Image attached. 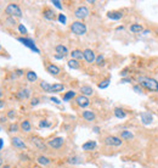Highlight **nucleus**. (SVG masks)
Here are the masks:
<instances>
[{"instance_id":"a878e982","label":"nucleus","mask_w":158,"mask_h":168,"mask_svg":"<svg viewBox=\"0 0 158 168\" xmlns=\"http://www.w3.org/2000/svg\"><path fill=\"white\" fill-rule=\"evenodd\" d=\"M76 96V93L74 91H67L66 94H65V96H63V101H68V100H71L72 97H74Z\"/></svg>"},{"instance_id":"8fccbe9b","label":"nucleus","mask_w":158,"mask_h":168,"mask_svg":"<svg viewBox=\"0 0 158 168\" xmlns=\"http://www.w3.org/2000/svg\"><path fill=\"white\" fill-rule=\"evenodd\" d=\"M9 22H11V23H12V24H15V21H12V20H11V18H9Z\"/></svg>"},{"instance_id":"aec40b11","label":"nucleus","mask_w":158,"mask_h":168,"mask_svg":"<svg viewBox=\"0 0 158 168\" xmlns=\"http://www.w3.org/2000/svg\"><path fill=\"white\" fill-rule=\"evenodd\" d=\"M26 77H27L28 82H36V81H37V78H38L37 73H36V72H33V71H28V72H27V74H26Z\"/></svg>"},{"instance_id":"b1692460","label":"nucleus","mask_w":158,"mask_h":168,"mask_svg":"<svg viewBox=\"0 0 158 168\" xmlns=\"http://www.w3.org/2000/svg\"><path fill=\"white\" fill-rule=\"evenodd\" d=\"M114 116H116L117 118H124V117L126 116V113L124 112V110L117 107V109H114Z\"/></svg>"},{"instance_id":"6e6d98bb","label":"nucleus","mask_w":158,"mask_h":168,"mask_svg":"<svg viewBox=\"0 0 158 168\" xmlns=\"http://www.w3.org/2000/svg\"><path fill=\"white\" fill-rule=\"evenodd\" d=\"M0 50H2V45H0Z\"/></svg>"},{"instance_id":"de8ad7c7","label":"nucleus","mask_w":158,"mask_h":168,"mask_svg":"<svg viewBox=\"0 0 158 168\" xmlns=\"http://www.w3.org/2000/svg\"><path fill=\"white\" fill-rule=\"evenodd\" d=\"M94 132H95V133H99V132H100L99 127H95V128H94Z\"/></svg>"},{"instance_id":"393cba45","label":"nucleus","mask_w":158,"mask_h":168,"mask_svg":"<svg viewBox=\"0 0 158 168\" xmlns=\"http://www.w3.org/2000/svg\"><path fill=\"white\" fill-rule=\"evenodd\" d=\"M68 67H71V68H73V70H78L79 68V62L77 61V60H70L68 61Z\"/></svg>"},{"instance_id":"a211bd4d","label":"nucleus","mask_w":158,"mask_h":168,"mask_svg":"<svg viewBox=\"0 0 158 168\" xmlns=\"http://www.w3.org/2000/svg\"><path fill=\"white\" fill-rule=\"evenodd\" d=\"M122 16H123V15H122L120 12H118V11H111V12L107 14V17L111 18V20H120Z\"/></svg>"},{"instance_id":"c756f323","label":"nucleus","mask_w":158,"mask_h":168,"mask_svg":"<svg viewBox=\"0 0 158 168\" xmlns=\"http://www.w3.org/2000/svg\"><path fill=\"white\" fill-rule=\"evenodd\" d=\"M122 138L123 139H133V134L128 130H124V132H122Z\"/></svg>"},{"instance_id":"9b49d317","label":"nucleus","mask_w":158,"mask_h":168,"mask_svg":"<svg viewBox=\"0 0 158 168\" xmlns=\"http://www.w3.org/2000/svg\"><path fill=\"white\" fill-rule=\"evenodd\" d=\"M32 141H33L34 144H36V146L39 149V150H46V145L44 144V141L42 140V139H39V138H32Z\"/></svg>"},{"instance_id":"5fc2aeb1","label":"nucleus","mask_w":158,"mask_h":168,"mask_svg":"<svg viewBox=\"0 0 158 168\" xmlns=\"http://www.w3.org/2000/svg\"><path fill=\"white\" fill-rule=\"evenodd\" d=\"M0 96H2V91H0Z\"/></svg>"},{"instance_id":"423d86ee","label":"nucleus","mask_w":158,"mask_h":168,"mask_svg":"<svg viewBox=\"0 0 158 168\" xmlns=\"http://www.w3.org/2000/svg\"><path fill=\"white\" fill-rule=\"evenodd\" d=\"M105 143H106L107 145H110V146H119V145H122V140H120L119 138L112 137V135L107 137V138L105 139Z\"/></svg>"},{"instance_id":"4d7b16f0","label":"nucleus","mask_w":158,"mask_h":168,"mask_svg":"<svg viewBox=\"0 0 158 168\" xmlns=\"http://www.w3.org/2000/svg\"><path fill=\"white\" fill-rule=\"evenodd\" d=\"M157 33H158V29H157Z\"/></svg>"},{"instance_id":"f257e3e1","label":"nucleus","mask_w":158,"mask_h":168,"mask_svg":"<svg viewBox=\"0 0 158 168\" xmlns=\"http://www.w3.org/2000/svg\"><path fill=\"white\" fill-rule=\"evenodd\" d=\"M139 83L151 91H158V82L148 77H139Z\"/></svg>"},{"instance_id":"39448f33","label":"nucleus","mask_w":158,"mask_h":168,"mask_svg":"<svg viewBox=\"0 0 158 168\" xmlns=\"http://www.w3.org/2000/svg\"><path fill=\"white\" fill-rule=\"evenodd\" d=\"M74 15H76L77 18H85V17H88V15H89V9H88L86 6H79V8L76 10Z\"/></svg>"},{"instance_id":"4c0bfd02","label":"nucleus","mask_w":158,"mask_h":168,"mask_svg":"<svg viewBox=\"0 0 158 168\" xmlns=\"http://www.w3.org/2000/svg\"><path fill=\"white\" fill-rule=\"evenodd\" d=\"M17 129H18V125H17L16 123L11 124V125H10V128H9V130H10V132H17Z\"/></svg>"},{"instance_id":"864d4df0","label":"nucleus","mask_w":158,"mask_h":168,"mask_svg":"<svg viewBox=\"0 0 158 168\" xmlns=\"http://www.w3.org/2000/svg\"><path fill=\"white\" fill-rule=\"evenodd\" d=\"M3 168H10V166H4Z\"/></svg>"},{"instance_id":"79ce46f5","label":"nucleus","mask_w":158,"mask_h":168,"mask_svg":"<svg viewBox=\"0 0 158 168\" xmlns=\"http://www.w3.org/2000/svg\"><path fill=\"white\" fill-rule=\"evenodd\" d=\"M50 100H51V101H52V103H55V104H60V103H61V101H60V100H58V99H56V97H51Z\"/></svg>"},{"instance_id":"3c124183","label":"nucleus","mask_w":158,"mask_h":168,"mask_svg":"<svg viewBox=\"0 0 158 168\" xmlns=\"http://www.w3.org/2000/svg\"><path fill=\"white\" fill-rule=\"evenodd\" d=\"M123 28H124V27H123V26H120V27H118V28H117V29H118V30H122V29H123Z\"/></svg>"},{"instance_id":"603ef678","label":"nucleus","mask_w":158,"mask_h":168,"mask_svg":"<svg viewBox=\"0 0 158 168\" xmlns=\"http://www.w3.org/2000/svg\"><path fill=\"white\" fill-rule=\"evenodd\" d=\"M3 164V160H2V157H0V166Z\"/></svg>"},{"instance_id":"c85d7f7f","label":"nucleus","mask_w":158,"mask_h":168,"mask_svg":"<svg viewBox=\"0 0 158 168\" xmlns=\"http://www.w3.org/2000/svg\"><path fill=\"white\" fill-rule=\"evenodd\" d=\"M144 28H142V26H140V24H133V26H130V30L133 32V33H139V32H141Z\"/></svg>"},{"instance_id":"ddd939ff","label":"nucleus","mask_w":158,"mask_h":168,"mask_svg":"<svg viewBox=\"0 0 158 168\" xmlns=\"http://www.w3.org/2000/svg\"><path fill=\"white\" fill-rule=\"evenodd\" d=\"M56 52H57V55H60V56H62V57H65V56L67 55L68 50H67V48H66L65 45H57V46H56Z\"/></svg>"},{"instance_id":"f03ea898","label":"nucleus","mask_w":158,"mask_h":168,"mask_svg":"<svg viewBox=\"0 0 158 168\" xmlns=\"http://www.w3.org/2000/svg\"><path fill=\"white\" fill-rule=\"evenodd\" d=\"M71 29H72V32L74 33V34H77V36H83V34H85V33H86V26L83 22H79V21L73 22L72 26H71Z\"/></svg>"},{"instance_id":"ea45409f","label":"nucleus","mask_w":158,"mask_h":168,"mask_svg":"<svg viewBox=\"0 0 158 168\" xmlns=\"http://www.w3.org/2000/svg\"><path fill=\"white\" fill-rule=\"evenodd\" d=\"M38 104H39V99H37V97L32 100V103H30L32 106H36V105H38Z\"/></svg>"},{"instance_id":"473e14b6","label":"nucleus","mask_w":158,"mask_h":168,"mask_svg":"<svg viewBox=\"0 0 158 168\" xmlns=\"http://www.w3.org/2000/svg\"><path fill=\"white\" fill-rule=\"evenodd\" d=\"M108 85H110V79H106V81H104L102 83L99 84V88H100V89H105V88H107Z\"/></svg>"},{"instance_id":"4be33fe9","label":"nucleus","mask_w":158,"mask_h":168,"mask_svg":"<svg viewBox=\"0 0 158 168\" xmlns=\"http://www.w3.org/2000/svg\"><path fill=\"white\" fill-rule=\"evenodd\" d=\"M83 117L86 119V121H94L95 119V115L92 111H84L83 112Z\"/></svg>"},{"instance_id":"412c9836","label":"nucleus","mask_w":158,"mask_h":168,"mask_svg":"<svg viewBox=\"0 0 158 168\" xmlns=\"http://www.w3.org/2000/svg\"><path fill=\"white\" fill-rule=\"evenodd\" d=\"M63 89H65V87H63V84H52L51 85V93H58V91H62Z\"/></svg>"},{"instance_id":"f8f14e48","label":"nucleus","mask_w":158,"mask_h":168,"mask_svg":"<svg viewBox=\"0 0 158 168\" xmlns=\"http://www.w3.org/2000/svg\"><path fill=\"white\" fill-rule=\"evenodd\" d=\"M83 150L85 151H91L94 150L95 147H96V141H94V140H90V141H86L85 144H83Z\"/></svg>"},{"instance_id":"58836bf2","label":"nucleus","mask_w":158,"mask_h":168,"mask_svg":"<svg viewBox=\"0 0 158 168\" xmlns=\"http://www.w3.org/2000/svg\"><path fill=\"white\" fill-rule=\"evenodd\" d=\"M52 4H54V5H55V6L57 8V9H60V10L62 9V5H61V2H58V0H54V2H52Z\"/></svg>"},{"instance_id":"1a4fd4ad","label":"nucleus","mask_w":158,"mask_h":168,"mask_svg":"<svg viewBox=\"0 0 158 168\" xmlns=\"http://www.w3.org/2000/svg\"><path fill=\"white\" fill-rule=\"evenodd\" d=\"M77 104L80 107H86V106H89L90 103H89V99L86 96L80 95V96H77Z\"/></svg>"},{"instance_id":"72a5a7b5","label":"nucleus","mask_w":158,"mask_h":168,"mask_svg":"<svg viewBox=\"0 0 158 168\" xmlns=\"http://www.w3.org/2000/svg\"><path fill=\"white\" fill-rule=\"evenodd\" d=\"M68 162L70 163H80V158L79 157H71L68 160Z\"/></svg>"},{"instance_id":"7c9ffc66","label":"nucleus","mask_w":158,"mask_h":168,"mask_svg":"<svg viewBox=\"0 0 158 168\" xmlns=\"http://www.w3.org/2000/svg\"><path fill=\"white\" fill-rule=\"evenodd\" d=\"M38 162L40 164H49L50 163V160L48 157H45V156H40V157H38Z\"/></svg>"},{"instance_id":"6ab92c4d","label":"nucleus","mask_w":158,"mask_h":168,"mask_svg":"<svg viewBox=\"0 0 158 168\" xmlns=\"http://www.w3.org/2000/svg\"><path fill=\"white\" fill-rule=\"evenodd\" d=\"M71 55H72V59H73V60H82V59L84 57L83 51H80V50H73V51L71 52Z\"/></svg>"},{"instance_id":"f704fd0d","label":"nucleus","mask_w":158,"mask_h":168,"mask_svg":"<svg viewBox=\"0 0 158 168\" xmlns=\"http://www.w3.org/2000/svg\"><path fill=\"white\" fill-rule=\"evenodd\" d=\"M58 21H60L61 23H66L67 18H66V16L63 15V14H60V15H58Z\"/></svg>"},{"instance_id":"c03bdc74","label":"nucleus","mask_w":158,"mask_h":168,"mask_svg":"<svg viewBox=\"0 0 158 168\" xmlns=\"http://www.w3.org/2000/svg\"><path fill=\"white\" fill-rule=\"evenodd\" d=\"M5 106V103L3 101V100H0V109H2V107H4Z\"/></svg>"},{"instance_id":"0eeeda50","label":"nucleus","mask_w":158,"mask_h":168,"mask_svg":"<svg viewBox=\"0 0 158 168\" xmlns=\"http://www.w3.org/2000/svg\"><path fill=\"white\" fill-rule=\"evenodd\" d=\"M83 55H84L85 61H86V62H89V63H91V62H94L95 60H96V57H95L94 51H92V50H90V49L84 50V51H83Z\"/></svg>"},{"instance_id":"2f4dec72","label":"nucleus","mask_w":158,"mask_h":168,"mask_svg":"<svg viewBox=\"0 0 158 168\" xmlns=\"http://www.w3.org/2000/svg\"><path fill=\"white\" fill-rule=\"evenodd\" d=\"M95 61H96V65H99V66H102V65L105 63V62H104L105 60H104V56H102V55H99Z\"/></svg>"},{"instance_id":"f3484780","label":"nucleus","mask_w":158,"mask_h":168,"mask_svg":"<svg viewBox=\"0 0 158 168\" xmlns=\"http://www.w3.org/2000/svg\"><path fill=\"white\" fill-rule=\"evenodd\" d=\"M80 91H82V94H83L84 96L92 95V93H94L92 88H91V87H89V85H84V87H82V88H80Z\"/></svg>"},{"instance_id":"20e7f679","label":"nucleus","mask_w":158,"mask_h":168,"mask_svg":"<svg viewBox=\"0 0 158 168\" xmlns=\"http://www.w3.org/2000/svg\"><path fill=\"white\" fill-rule=\"evenodd\" d=\"M18 42H21L23 45H26L27 48H29L30 50H33L34 52H37V54H39L40 51H39V49L36 46V44H34V42L32 40V39H28V38H18L17 39Z\"/></svg>"},{"instance_id":"cd10ccee","label":"nucleus","mask_w":158,"mask_h":168,"mask_svg":"<svg viewBox=\"0 0 158 168\" xmlns=\"http://www.w3.org/2000/svg\"><path fill=\"white\" fill-rule=\"evenodd\" d=\"M21 128H22V130H24V132H29V130H30V123H29V121H23V122L21 123Z\"/></svg>"},{"instance_id":"37998d69","label":"nucleus","mask_w":158,"mask_h":168,"mask_svg":"<svg viewBox=\"0 0 158 168\" xmlns=\"http://www.w3.org/2000/svg\"><path fill=\"white\" fill-rule=\"evenodd\" d=\"M16 74H17V76H22V74H23V71H22V70H17V71H16Z\"/></svg>"},{"instance_id":"e433bc0d","label":"nucleus","mask_w":158,"mask_h":168,"mask_svg":"<svg viewBox=\"0 0 158 168\" xmlns=\"http://www.w3.org/2000/svg\"><path fill=\"white\" fill-rule=\"evenodd\" d=\"M18 30L22 33V34H26L27 33V29H26V27L23 24H18Z\"/></svg>"},{"instance_id":"2eb2a0df","label":"nucleus","mask_w":158,"mask_h":168,"mask_svg":"<svg viewBox=\"0 0 158 168\" xmlns=\"http://www.w3.org/2000/svg\"><path fill=\"white\" fill-rule=\"evenodd\" d=\"M12 145L16 146V147H18V149H24L26 147V144L20 138H12Z\"/></svg>"},{"instance_id":"bb28decb","label":"nucleus","mask_w":158,"mask_h":168,"mask_svg":"<svg viewBox=\"0 0 158 168\" xmlns=\"http://www.w3.org/2000/svg\"><path fill=\"white\" fill-rule=\"evenodd\" d=\"M40 87L43 88L44 91H46V93H51V85H50L48 82H42V83H40Z\"/></svg>"},{"instance_id":"09e8293b","label":"nucleus","mask_w":158,"mask_h":168,"mask_svg":"<svg viewBox=\"0 0 158 168\" xmlns=\"http://www.w3.org/2000/svg\"><path fill=\"white\" fill-rule=\"evenodd\" d=\"M134 89H135L138 93H140V87H134Z\"/></svg>"},{"instance_id":"49530a36","label":"nucleus","mask_w":158,"mask_h":168,"mask_svg":"<svg viewBox=\"0 0 158 168\" xmlns=\"http://www.w3.org/2000/svg\"><path fill=\"white\" fill-rule=\"evenodd\" d=\"M3 145H4V140H3V139H0V150H2Z\"/></svg>"},{"instance_id":"6e6552de","label":"nucleus","mask_w":158,"mask_h":168,"mask_svg":"<svg viewBox=\"0 0 158 168\" xmlns=\"http://www.w3.org/2000/svg\"><path fill=\"white\" fill-rule=\"evenodd\" d=\"M49 145L51 146V147H54V149H60L62 145H63V139L62 138H54V139H51L50 141H49Z\"/></svg>"},{"instance_id":"c9c22d12","label":"nucleus","mask_w":158,"mask_h":168,"mask_svg":"<svg viewBox=\"0 0 158 168\" xmlns=\"http://www.w3.org/2000/svg\"><path fill=\"white\" fill-rule=\"evenodd\" d=\"M39 127H42V128H45V127H50V123L48 122V121H40V123H39Z\"/></svg>"},{"instance_id":"5701e85b","label":"nucleus","mask_w":158,"mask_h":168,"mask_svg":"<svg viewBox=\"0 0 158 168\" xmlns=\"http://www.w3.org/2000/svg\"><path fill=\"white\" fill-rule=\"evenodd\" d=\"M17 97H20V99H28L29 97V90L28 89H23V90L18 91L17 93Z\"/></svg>"},{"instance_id":"7ed1b4c3","label":"nucleus","mask_w":158,"mask_h":168,"mask_svg":"<svg viewBox=\"0 0 158 168\" xmlns=\"http://www.w3.org/2000/svg\"><path fill=\"white\" fill-rule=\"evenodd\" d=\"M5 12L9 15V16H14V17H22V11L20 9L18 5L16 4H9L6 6V10Z\"/></svg>"},{"instance_id":"9d476101","label":"nucleus","mask_w":158,"mask_h":168,"mask_svg":"<svg viewBox=\"0 0 158 168\" xmlns=\"http://www.w3.org/2000/svg\"><path fill=\"white\" fill-rule=\"evenodd\" d=\"M141 121L145 124H150L153 121V116L150 112H144V113H141Z\"/></svg>"},{"instance_id":"a18cd8bd","label":"nucleus","mask_w":158,"mask_h":168,"mask_svg":"<svg viewBox=\"0 0 158 168\" xmlns=\"http://www.w3.org/2000/svg\"><path fill=\"white\" fill-rule=\"evenodd\" d=\"M122 82H123V83H130V79H129V78H125V79H123Z\"/></svg>"},{"instance_id":"4468645a","label":"nucleus","mask_w":158,"mask_h":168,"mask_svg":"<svg viewBox=\"0 0 158 168\" xmlns=\"http://www.w3.org/2000/svg\"><path fill=\"white\" fill-rule=\"evenodd\" d=\"M43 15H44V17H45L46 20H49V21L55 20V12H54L51 9H45L44 12H43Z\"/></svg>"},{"instance_id":"a19ab883","label":"nucleus","mask_w":158,"mask_h":168,"mask_svg":"<svg viewBox=\"0 0 158 168\" xmlns=\"http://www.w3.org/2000/svg\"><path fill=\"white\" fill-rule=\"evenodd\" d=\"M14 116H15V111H14V110H10V111H9V113H8V117L12 118Z\"/></svg>"},{"instance_id":"dca6fc26","label":"nucleus","mask_w":158,"mask_h":168,"mask_svg":"<svg viewBox=\"0 0 158 168\" xmlns=\"http://www.w3.org/2000/svg\"><path fill=\"white\" fill-rule=\"evenodd\" d=\"M48 72L50 74H52V76H57L60 73V68L57 66H55V65H49L48 66Z\"/></svg>"}]
</instances>
